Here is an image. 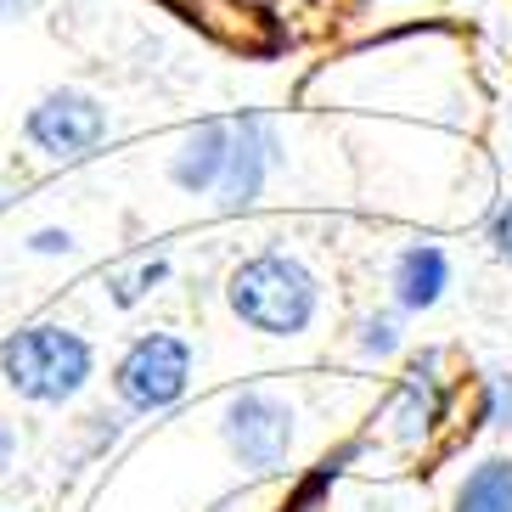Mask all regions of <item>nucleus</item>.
Returning a JSON list of instances; mask_svg holds the SVG:
<instances>
[{"instance_id":"f257e3e1","label":"nucleus","mask_w":512,"mask_h":512,"mask_svg":"<svg viewBox=\"0 0 512 512\" xmlns=\"http://www.w3.org/2000/svg\"><path fill=\"white\" fill-rule=\"evenodd\" d=\"M327 287H321L316 265L293 248H259V254L237 259L226 276V310L259 338H304L321 321Z\"/></svg>"},{"instance_id":"f03ea898","label":"nucleus","mask_w":512,"mask_h":512,"mask_svg":"<svg viewBox=\"0 0 512 512\" xmlns=\"http://www.w3.org/2000/svg\"><path fill=\"white\" fill-rule=\"evenodd\" d=\"M96 377V344L68 321H23L0 344V383L23 406H74Z\"/></svg>"},{"instance_id":"7ed1b4c3","label":"nucleus","mask_w":512,"mask_h":512,"mask_svg":"<svg viewBox=\"0 0 512 512\" xmlns=\"http://www.w3.org/2000/svg\"><path fill=\"white\" fill-rule=\"evenodd\" d=\"M107 141H113V107L85 85H51L23 113V147L46 169L91 164Z\"/></svg>"},{"instance_id":"20e7f679","label":"nucleus","mask_w":512,"mask_h":512,"mask_svg":"<svg viewBox=\"0 0 512 512\" xmlns=\"http://www.w3.org/2000/svg\"><path fill=\"white\" fill-rule=\"evenodd\" d=\"M192 366L197 355L181 332H136L119 349V361H113V394L136 417L175 411L186 400V389H192Z\"/></svg>"},{"instance_id":"39448f33","label":"nucleus","mask_w":512,"mask_h":512,"mask_svg":"<svg viewBox=\"0 0 512 512\" xmlns=\"http://www.w3.org/2000/svg\"><path fill=\"white\" fill-rule=\"evenodd\" d=\"M220 439H226V451L237 467L248 473H282L293 445H299V411L287 406L276 389H237L220 411Z\"/></svg>"},{"instance_id":"423d86ee","label":"nucleus","mask_w":512,"mask_h":512,"mask_svg":"<svg viewBox=\"0 0 512 512\" xmlns=\"http://www.w3.org/2000/svg\"><path fill=\"white\" fill-rule=\"evenodd\" d=\"M287 164V136L271 113H231V152H226V175L214 192L220 214H248L265 203L271 181Z\"/></svg>"},{"instance_id":"0eeeda50","label":"nucleus","mask_w":512,"mask_h":512,"mask_svg":"<svg viewBox=\"0 0 512 512\" xmlns=\"http://www.w3.org/2000/svg\"><path fill=\"white\" fill-rule=\"evenodd\" d=\"M226 152H231V113L226 119L186 124L181 136H175V147H169V158H164L169 186H175L181 197H203V203H214L220 175H226Z\"/></svg>"},{"instance_id":"6e6552de","label":"nucleus","mask_w":512,"mask_h":512,"mask_svg":"<svg viewBox=\"0 0 512 512\" xmlns=\"http://www.w3.org/2000/svg\"><path fill=\"white\" fill-rule=\"evenodd\" d=\"M445 406H451V383L439 377V355H422V361L406 366V377L394 383L383 422H389V434L400 439V445H422V439L445 422Z\"/></svg>"},{"instance_id":"1a4fd4ad","label":"nucleus","mask_w":512,"mask_h":512,"mask_svg":"<svg viewBox=\"0 0 512 512\" xmlns=\"http://www.w3.org/2000/svg\"><path fill=\"white\" fill-rule=\"evenodd\" d=\"M451 293V254L439 242H406L400 254L389 259V299L406 310V316H428L439 310Z\"/></svg>"},{"instance_id":"9d476101","label":"nucleus","mask_w":512,"mask_h":512,"mask_svg":"<svg viewBox=\"0 0 512 512\" xmlns=\"http://www.w3.org/2000/svg\"><path fill=\"white\" fill-rule=\"evenodd\" d=\"M451 512H512V456H484L456 484Z\"/></svg>"},{"instance_id":"9b49d317","label":"nucleus","mask_w":512,"mask_h":512,"mask_svg":"<svg viewBox=\"0 0 512 512\" xmlns=\"http://www.w3.org/2000/svg\"><path fill=\"white\" fill-rule=\"evenodd\" d=\"M349 344H355L361 361H394L406 349V310L400 304H372V310H361L355 327H349Z\"/></svg>"},{"instance_id":"f8f14e48","label":"nucleus","mask_w":512,"mask_h":512,"mask_svg":"<svg viewBox=\"0 0 512 512\" xmlns=\"http://www.w3.org/2000/svg\"><path fill=\"white\" fill-rule=\"evenodd\" d=\"M169 276H175L169 254H147V259H136V265H119V271H107V299L119 304V310H136V304L152 299V293H158Z\"/></svg>"},{"instance_id":"ddd939ff","label":"nucleus","mask_w":512,"mask_h":512,"mask_svg":"<svg viewBox=\"0 0 512 512\" xmlns=\"http://www.w3.org/2000/svg\"><path fill=\"white\" fill-rule=\"evenodd\" d=\"M484 422L496 434H512V366L484 377Z\"/></svg>"},{"instance_id":"4468645a","label":"nucleus","mask_w":512,"mask_h":512,"mask_svg":"<svg viewBox=\"0 0 512 512\" xmlns=\"http://www.w3.org/2000/svg\"><path fill=\"white\" fill-rule=\"evenodd\" d=\"M23 248H29L34 259H68L79 242H74V231H68V226H40V231H29Z\"/></svg>"},{"instance_id":"2eb2a0df","label":"nucleus","mask_w":512,"mask_h":512,"mask_svg":"<svg viewBox=\"0 0 512 512\" xmlns=\"http://www.w3.org/2000/svg\"><path fill=\"white\" fill-rule=\"evenodd\" d=\"M484 242H490V254H496L501 265L512 271V197H507V203H496L490 226H484Z\"/></svg>"},{"instance_id":"dca6fc26","label":"nucleus","mask_w":512,"mask_h":512,"mask_svg":"<svg viewBox=\"0 0 512 512\" xmlns=\"http://www.w3.org/2000/svg\"><path fill=\"white\" fill-rule=\"evenodd\" d=\"M12 456H17V428L0 417V467H12Z\"/></svg>"},{"instance_id":"f3484780","label":"nucleus","mask_w":512,"mask_h":512,"mask_svg":"<svg viewBox=\"0 0 512 512\" xmlns=\"http://www.w3.org/2000/svg\"><path fill=\"white\" fill-rule=\"evenodd\" d=\"M23 12H29V0H0V23H17Z\"/></svg>"},{"instance_id":"a211bd4d","label":"nucleus","mask_w":512,"mask_h":512,"mask_svg":"<svg viewBox=\"0 0 512 512\" xmlns=\"http://www.w3.org/2000/svg\"><path fill=\"white\" fill-rule=\"evenodd\" d=\"M0 209H6V192H0Z\"/></svg>"}]
</instances>
